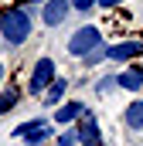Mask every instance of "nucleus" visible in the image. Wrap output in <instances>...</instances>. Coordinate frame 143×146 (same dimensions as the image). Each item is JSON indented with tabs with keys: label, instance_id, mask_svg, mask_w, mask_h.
<instances>
[{
	"label": "nucleus",
	"instance_id": "2eb2a0df",
	"mask_svg": "<svg viewBox=\"0 0 143 146\" xmlns=\"http://www.w3.org/2000/svg\"><path fill=\"white\" fill-rule=\"evenodd\" d=\"M78 61H82V68H99V65L106 61V44H102V48H96V51H89V54H82Z\"/></svg>",
	"mask_w": 143,
	"mask_h": 146
},
{
	"label": "nucleus",
	"instance_id": "1a4fd4ad",
	"mask_svg": "<svg viewBox=\"0 0 143 146\" xmlns=\"http://www.w3.org/2000/svg\"><path fill=\"white\" fill-rule=\"evenodd\" d=\"M119 122H123L130 133H143V99L126 102V109L119 112Z\"/></svg>",
	"mask_w": 143,
	"mask_h": 146
},
{
	"label": "nucleus",
	"instance_id": "f8f14e48",
	"mask_svg": "<svg viewBox=\"0 0 143 146\" xmlns=\"http://www.w3.org/2000/svg\"><path fill=\"white\" fill-rule=\"evenodd\" d=\"M55 136H58V129H55V122H48V126H41V129H34V133H27L21 143L24 146H51Z\"/></svg>",
	"mask_w": 143,
	"mask_h": 146
},
{
	"label": "nucleus",
	"instance_id": "7ed1b4c3",
	"mask_svg": "<svg viewBox=\"0 0 143 146\" xmlns=\"http://www.w3.org/2000/svg\"><path fill=\"white\" fill-rule=\"evenodd\" d=\"M55 78H58V65H55V58L41 54V58L34 61V68H31V78H27V95L41 99V92H44Z\"/></svg>",
	"mask_w": 143,
	"mask_h": 146
},
{
	"label": "nucleus",
	"instance_id": "0eeeda50",
	"mask_svg": "<svg viewBox=\"0 0 143 146\" xmlns=\"http://www.w3.org/2000/svg\"><path fill=\"white\" fill-rule=\"evenodd\" d=\"M85 109H89L85 102H78V99H65L61 106H55V115H51V119H55L58 129H65V126H75V119H78Z\"/></svg>",
	"mask_w": 143,
	"mask_h": 146
},
{
	"label": "nucleus",
	"instance_id": "423d86ee",
	"mask_svg": "<svg viewBox=\"0 0 143 146\" xmlns=\"http://www.w3.org/2000/svg\"><path fill=\"white\" fill-rule=\"evenodd\" d=\"M68 14H72V0H44L37 7V17L44 27H61L68 21Z\"/></svg>",
	"mask_w": 143,
	"mask_h": 146
},
{
	"label": "nucleus",
	"instance_id": "39448f33",
	"mask_svg": "<svg viewBox=\"0 0 143 146\" xmlns=\"http://www.w3.org/2000/svg\"><path fill=\"white\" fill-rule=\"evenodd\" d=\"M136 58H143V41L140 37H123L116 44H106V61H112V65H130Z\"/></svg>",
	"mask_w": 143,
	"mask_h": 146
},
{
	"label": "nucleus",
	"instance_id": "20e7f679",
	"mask_svg": "<svg viewBox=\"0 0 143 146\" xmlns=\"http://www.w3.org/2000/svg\"><path fill=\"white\" fill-rule=\"evenodd\" d=\"M75 133H78V146H106L102 126H99V115H96L92 109H85L78 119H75Z\"/></svg>",
	"mask_w": 143,
	"mask_h": 146
},
{
	"label": "nucleus",
	"instance_id": "f03ea898",
	"mask_svg": "<svg viewBox=\"0 0 143 146\" xmlns=\"http://www.w3.org/2000/svg\"><path fill=\"white\" fill-rule=\"evenodd\" d=\"M102 44H106V37H102V31H99L96 24H82V27L68 37L65 51H68L72 58H82V54H89V51H96V48H102Z\"/></svg>",
	"mask_w": 143,
	"mask_h": 146
},
{
	"label": "nucleus",
	"instance_id": "4468645a",
	"mask_svg": "<svg viewBox=\"0 0 143 146\" xmlns=\"http://www.w3.org/2000/svg\"><path fill=\"white\" fill-rule=\"evenodd\" d=\"M92 92H96V95H112V92H119L116 75H99V78H96V85H92Z\"/></svg>",
	"mask_w": 143,
	"mask_h": 146
},
{
	"label": "nucleus",
	"instance_id": "f257e3e1",
	"mask_svg": "<svg viewBox=\"0 0 143 146\" xmlns=\"http://www.w3.org/2000/svg\"><path fill=\"white\" fill-rule=\"evenodd\" d=\"M34 34V7H24V3H10L0 10V37L3 44L10 48H21L27 44Z\"/></svg>",
	"mask_w": 143,
	"mask_h": 146
},
{
	"label": "nucleus",
	"instance_id": "ddd939ff",
	"mask_svg": "<svg viewBox=\"0 0 143 146\" xmlns=\"http://www.w3.org/2000/svg\"><path fill=\"white\" fill-rule=\"evenodd\" d=\"M41 126H48V119H44V115H34V119H24L21 126H14V129H10V136H14V139H24L27 133H34V129H41Z\"/></svg>",
	"mask_w": 143,
	"mask_h": 146
},
{
	"label": "nucleus",
	"instance_id": "a211bd4d",
	"mask_svg": "<svg viewBox=\"0 0 143 146\" xmlns=\"http://www.w3.org/2000/svg\"><path fill=\"white\" fill-rule=\"evenodd\" d=\"M17 3H24V7H34V10H37V7H41L44 0H17Z\"/></svg>",
	"mask_w": 143,
	"mask_h": 146
},
{
	"label": "nucleus",
	"instance_id": "dca6fc26",
	"mask_svg": "<svg viewBox=\"0 0 143 146\" xmlns=\"http://www.w3.org/2000/svg\"><path fill=\"white\" fill-rule=\"evenodd\" d=\"M96 3H99V0H72V10H75V14H92Z\"/></svg>",
	"mask_w": 143,
	"mask_h": 146
},
{
	"label": "nucleus",
	"instance_id": "9b49d317",
	"mask_svg": "<svg viewBox=\"0 0 143 146\" xmlns=\"http://www.w3.org/2000/svg\"><path fill=\"white\" fill-rule=\"evenodd\" d=\"M24 102V88L21 85H0V115H10Z\"/></svg>",
	"mask_w": 143,
	"mask_h": 146
},
{
	"label": "nucleus",
	"instance_id": "f3484780",
	"mask_svg": "<svg viewBox=\"0 0 143 146\" xmlns=\"http://www.w3.org/2000/svg\"><path fill=\"white\" fill-rule=\"evenodd\" d=\"M119 3H126V0H99L96 7H99V10H112V7H119Z\"/></svg>",
	"mask_w": 143,
	"mask_h": 146
},
{
	"label": "nucleus",
	"instance_id": "9d476101",
	"mask_svg": "<svg viewBox=\"0 0 143 146\" xmlns=\"http://www.w3.org/2000/svg\"><path fill=\"white\" fill-rule=\"evenodd\" d=\"M65 99H68V78H61V75H58V78L41 92V102H44L48 109H55V106H61Z\"/></svg>",
	"mask_w": 143,
	"mask_h": 146
},
{
	"label": "nucleus",
	"instance_id": "6ab92c4d",
	"mask_svg": "<svg viewBox=\"0 0 143 146\" xmlns=\"http://www.w3.org/2000/svg\"><path fill=\"white\" fill-rule=\"evenodd\" d=\"M3 82H7V65L0 61V85H3Z\"/></svg>",
	"mask_w": 143,
	"mask_h": 146
},
{
	"label": "nucleus",
	"instance_id": "6e6552de",
	"mask_svg": "<svg viewBox=\"0 0 143 146\" xmlns=\"http://www.w3.org/2000/svg\"><path fill=\"white\" fill-rule=\"evenodd\" d=\"M116 85H119V92H143V65H126L123 72H116Z\"/></svg>",
	"mask_w": 143,
	"mask_h": 146
}]
</instances>
